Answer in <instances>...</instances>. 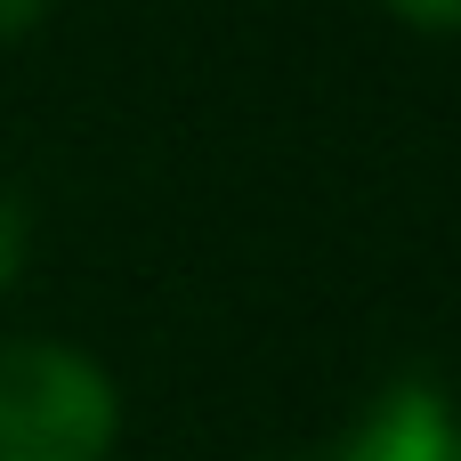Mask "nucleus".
Returning a JSON list of instances; mask_svg holds the SVG:
<instances>
[{"label": "nucleus", "instance_id": "nucleus-4", "mask_svg": "<svg viewBox=\"0 0 461 461\" xmlns=\"http://www.w3.org/2000/svg\"><path fill=\"white\" fill-rule=\"evenodd\" d=\"M381 8H397L421 32H461V0H381Z\"/></svg>", "mask_w": 461, "mask_h": 461}, {"label": "nucleus", "instance_id": "nucleus-3", "mask_svg": "<svg viewBox=\"0 0 461 461\" xmlns=\"http://www.w3.org/2000/svg\"><path fill=\"white\" fill-rule=\"evenodd\" d=\"M24 243H32V227H24V203L0 186V292L16 284V267H24Z\"/></svg>", "mask_w": 461, "mask_h": 461}, {"label": "nucleus", "instance_id": "nucleus-5", "mask_svg": "<svg viewBox=\"0 0 461 461\" xmlns=\"http://www.w3.org/2000/svg\"><path fill=\"white\" fill-rule=\"evenodd\" d=\"M49 8H57V0H0V49H8V41H24Z\"/></svg>", "mask_w": 461, "mask_h": 461}, {"label": "nucleus", "instance_id": "nucleus-1", "mask_svg": "<svg viewBox=\"0 0 461 461\" xmlns=\"http://www.w3.org/2000/svg\"><path fill=\"white\" fill-rule=\"evenodd\" d=\"M122 429L113 381L65 340L0 348V461H105Z\"/></svg>", "mask_w": 461, "mask_h": 461}, {"label": "nucleus", "instance_id": "nucleus-2", "mask_svg": "<svg viewBox=\"0 0 461 461\" xmlns=\"http://www.w3.org/2000/svg\"><path fill=\"white\" fill-rule=\"evenodd\" d=\"M316 461H461V421L438 381H389L365 421Z\"/></svg>", "mask_w": 461, "mask_h": 461}]
</instances>
